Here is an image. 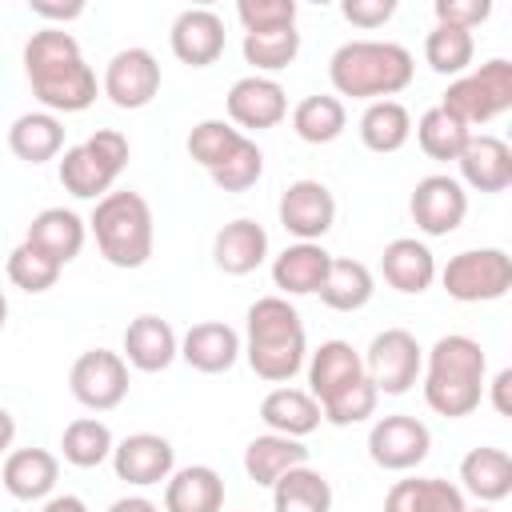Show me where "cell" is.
<instances>
[{
	"label": "cell",
	"instance_id": "ba28073f",
	"mask_svg": "<svg viewBox=\"0 0 512 512\" xmlns=\"http://www.w3.org/2000/svg\"><path fill=\"white\" fill-rule=\"evenodd\" d=\"M440 284L460 304H488L512 288V256L504 248H464L440 268Z\"/></svg>",
	"mask_w": 512,
	"mask_h": 512
},
{
	"label": "cell",
	"instance_id": "cb8c5ba5",
	"mask_svg": "<svg viewBox=\"0 0 512 512\" xmlns=\"http://www.w3.org/2000/svg\"><path fill=\"white\" fill-rule=\"evenodd\" d=\"M84 236H88V228H84V220L72 208H44V212L32 216V224L24 232V244L36 248V252H44L52 264L64 268L68 260L80 256Z\"/></svg>",
	"mask_w": 512,
	"mask_h": 512
},
{
	"label": "cell",
	"instance_id": "f907efd6",
	"mask_svg": "<svg viewBox=\"0 0 512 512\" xmlns=\"http://www.w3.org/2000/svg\"><path fill=\"white\" fill-rule=\"evenodd\" d=\"M108 512H164L160 504H152L148 496H120L108 504Z\"/></svg>",
	"mask_w": 512,
	"mask_h": 512
},
{
	"label": "cell",
	"instance_id": "ffe728a7",
	"mask_svg": "<svg viewBox=\"0 0 512 512\" xmlns=\"http://www.w3.org/2000/svg\"><path fill=\"white\" fill-rule=\"evenodd\" d=\"M364 376V360L348 340H324L312 356H308V396L316 404L340 396L344 388H352Z\"/></svg>",
	"mask_w": 512,
	"mask_h": 512
},
{
	"label": "cell",
	"instance_id": "74e56055",
	"mask_svg": "<svg viewBox=\"0 0 512 512\" xmlns=\"http://www.w3.org/2000/svg\"><path fill=\"white\" fill-rule=\"evenodd\" d=\"M476 56V40L472 32L464 28H448V24H436L428 36H424V60L432 72L440 76H464L468 64Z\"/></svg>",
	"mask_w": 512,
	"mask_h": 512
},
{
	"label": "cell",
	"instance_id": "11a10c76",
	"mask_svg": "<svg viewBox=\"0 0 512 512\" xmlns=\"http://www.w3.org/2000/svg\"><path fill=\"white\" fill-rule=\"evenodd\" d=\"M464 512H492V508H480V504H476V508H464Z\"/></svg>",
	"mask_w": 512,
	"mask_h": 512
},
{
	"label": "cell",
	"instance_id": "7402d4cb",
	"mask_svg": "<svg viewBox=\"0 0 512 512\" xmlns=\"http://www.w3.org/2000/svg\"><path fill=\"white\" fill-rule=\"evenodd\" d=\"M380 272H384V280H388L396 292L420 296V292H428L432 280H436V256H432V248H428L424 240H416V236H396V240L384 244Z\"/></svg>",
	"mask_w": 512,
	"mask_h": 512
},
{
	"label": "cell",
	"instance_id": "7a4b0ae2",
	"mask_svg": "<svg viewBox=\"0 0 512 512\" xmlns=\"http://www.w3.org/2000/svg\"><path fill=\"white\" fill-rule=\"evenodd\" d=\"M244 360L268 384H284L304 368L308 336H304V320L288 296L252 300V308L244 316Z\"/></svg>",
	"mask_w": 512,
	"mask_h": 512
},
{
	"label": "cell",
	"instance_id": "bcb514c9",
	"mask_svg": "<svg viewBox=\"0 0 512 512\" xmlns=\"http://www.w3.org/2000/svg\"><path fill=\"white\" fill-rule=\"evenodd\" d=\"M432 12H436V24L472 32L492 16V0H436Z\"/></svg>",
	"mask_w": 512,
	"mask_h": 512
},
{
	"label": "cell",
	"instance_id": "484cf974",
	"mask_svg": "<svg viewBox=\"0 0 512 512\" xmlns=\"http://www.w3.org/2000/svg\"><path fill=\"white\" fill-rule=\"evenodd\" d=\"M224 508V480L208 464L176 468L164 480V512H220Z\"/></svg>",
	"mask_w": 512,
	"mask_h": 512
},
{
	"label": "cell",
	"instance_id": "4fadbf2b",
	"mask_svg": "<svg viewBox=\"0 0 512 512\" xmlns=\"http://www.w3.org/2000/svg\"><path fill=\"white\" fill-rule=\"evenodd\" d=\"M408 212H412V220H416V228L424 236H448L468 216V192H464V184L456 176L432 172V176L416 180Z\"/></svg>",
	"mask_w": 512,
	"mask_h": 512
},
{
	"label": "cell",
	"instance_id": "db71d44e",
	"mask_svg": "<svg viewBox=\"0 0 512 512\" xmlns=\"http://www.w3.org/2000/svg\"><path fill=\"white\" fill-rule=\"evenodd\" d=\"M4 324H8V296L0 292V328H4Z\"/></svg>",
	"mask_w": 512,
	"mask_h": 512
},
{
	"label": "cell",
	"instance_id": "8d00e7d4",
	"mask_svg": "<svg viewBox=\"0 0 512 512\" xmlns=\"http://www.w3.org/2000/svg\"><path fill=\"white\" fill-rule=\"evenodd\" d=\"M112 448H116L112 428H108L104 420H96V416L72 420V424L64 428V436H60V452H64V460L76 464V468H96V464H104V460L112 456Z\"/></svg>",
	"mask_w": 512,
	"mask_h": 512
},
{
	"label": "cell",
	"instance_id": "836d02e7",
	"mask_svg": "<svg viewBox=\"0 0 512 512\" xmlns=\"http://www.w3.org/2000/svg\"><path fill=\"white\" fill-rule=\"evenodd\" d=\"M272 508L276 512H332V484L324 480V472L308 464L288 468L272 484Z\"/></svg>",
	"mask_w": 512,
	"mask_h": 512
},
{
	"label": "cell",
	"instance_id": "5b68a950",
	"mask_svg": "<svg viewBox=\"0 0 512 512\" xmlns=\"http://www.w3.org/2000/svg\"><path fill=\"white\" fill-rule=\"evenodd\" d=\"M100 256L112 268H144L152 256V208L140 192L124 188V192H108L96 200L92 220H88Z\"/></svg>",
	"mask_w": 512,
	"mask_h": 512
},
{
	"label": "cell",
	"instance_id": "8992f818",
	"mask_svg": "<svg viewBox=\"0 0 512 512\" xmlns=\"http://www.w3.org/2000/svg\"><path fill=\"white\" fill-rule=\"evenodd\" d=\"M128 164V136L116 128H96L84 144L64 148L60 156V184L76 200H100L112 192L116 176Z\"/></svg>",
	"mask_w": 512,
	"mask_h": 512
},
{
	"label": "cell",
	"instance_id": "c3c4849f",
	"mask_svg": "<svg viewBox=\"0 0 512 512\" xmlns=\"http://www.w3.org/2000/svg\"><path fill=\"white\" fill-rule=\"evenodd\" d=\"M28 8H32V16L60 20V24H68V20L84 16V4H80V0H72V4H44V0H28Z\"/></svg>",
	"mask_w": 512,
	"mask_h": 512
},
{
	"label": "cell",
	"instance_id": "8fae6325",
	"mask_svg": "<svg viewBox=\"0 0 512 512\" xmlns=\"http://www.w3.org/2000/svg\"><path fill=\"white\" fill-rule=\"evenodd\" d=\"M100 92L124 112L148 108L160 92V60L148 48H120L104 68Z\"/></svg>",
	"mask_w": 512,
	"mask_h": 512
},
{
	"label": "cell",
	"instance_id": "816d5d0a",
	"mask_svg": "<svg viewBox=\"0 0 512 512\" xmlns=\"http://www.w3.org/2000/svg\"><path fill=\"white\" fill-rule=\"evenodd\" d=\"M40 512H88V504H84L80 496H72V492H64V496H48Z\"/></svg>",
	"mask_w": 512,
	"mask_h": 512
},
{
	"label": "cell",
	"instance_id": "6da1fadb",
	"mask_svg": "<svg viewBox=\"0 0 512 512\" xmlns=\"http://www.w3.org/2000/svg\"><path fill=\"white\" fill-rule=\"evenodd\" d=\"M24 76L44 112H84L96 104V72L84 64L80 44L64 28H40L24 44Z\"/></svg>",
	"mask_w": 512,
	"mask_h": 512
},
{
	"label": "cell",
	"instance_id": "f1b7e54d",
	"mask_svg": "<svg viewBox=\"0 0 512 512\" xmlns=\"http://www.w3.org/2000/svg\"><path fill=\"white\" fill-rule=\"evenodd\" d=\"M300 464H308V448L292 436H280V432L252 436L244 448V472L260 488H272L288 468H300Z\"/></svg>",
	"mask_w": 512,
	"mask_h": 512
},
{
	"label": "cell",
	"instance_id": "603a6c76",
	"mask_svg": "<svg viewBox=\"0 0 512 512\" xmlns=\"http://www.w3.org/2000/svg\"><path fill=\"white\" fill-rule=\"evenodd\" d=\"M180 356V336L172 332L168 320L144 312L124 328V364L136 372H164Z\"/></svg>",
	"mask_w": 512,
	"mask_h": 512
},
{
	"label": "cell",
	"instance_id": "277c9868",
	"mask_svg": "<svg viewBox=\"0 0 512 512\" xmlns=\"http://www.w3.org/2000/svg\"><path fill=\"white\" fill-rule=\"evenodd\" d=\"M412 52L396 40H348L328 60V80L336 96L352 100H392L412 84Z\"/></svg>",
	"mask_w": 512,
	"mask_h": 512
},
{
	"label": "cell",
	"instance_id": "681fc988",
	"mask_svg": "<svg viewBox=\"0 0 512 512\" xmlns=\"http://www.w3.org/2000/svg\"><path fill=\"white\" fill-rule=\"evenodd\" d=\"M492 408L500 412V416H512V404H508V388H512V368H500L496 376H492Z\"/></svg>",
	"mask_w": 512,
	"mask_h": 512
},
{
	"label": "cell",
	"instance_id": "7bdbcfd3",
	"mask_svg": "<svg viewBox=\"0 0 512 512\" xmlns=\"http://www.w3.org/2000/svg\"><path fill=\"white\" fill-rule=\"evenodd\" d=\"M208 176H212V184L224 188V192H248V188L264 176V152L256 148V140H244V144H240L220 168H212Z\"/></svg>",
	"mask_w": 512,
	"mask_h": 512
},
{
	"label": "cell",
	"instance_id": "5bb4252c",
	"mask_svg": "<svg viewBox=\"0 0 512 512\" xmlns=\"http://www.w3.org/2000/svg\"><path fill=\"white\" fill-rule=\"evenodd\" d=\"M280 224L284 232H292L296 240H308V244H320V236L336 224V196L328 192V184L320 180H292L284 192H280Z\"/></svg>",
	"mask_w": 512,
	"mask_h": 512
},
{
	"label": "cell",
	"instance_id": "f35d334b",
	"mask_svg": "<svg viewBox=\"0 0 512 512\" xmlns=\"http://www.w3.org/2000/svg\"><path fill=\"white\" fill-rule=\"evenodd\" d=\"M468 136H472V132H468L452 112H444L440 104L428 108V112L416 120V140H420V148H424L428 160H456V156L464 152Z\"/></svg>",
	"mask_w": 512,
	"mask_h": 512
},
{
	"label": "cell",
	"instance_id": "e575fe53",
	"mask_svg": "<svg viewBox=\"0 0 512 512\" xmlns=\"http://www.w3.org/2000/svg\"><path fill=\"white\" fill-rule=\"evenodd\" d=\"M412 136V116L400 100H372L360 116V144L368 152H400Z\"/></svg>",
	"mask_w": 512,
	"mask_h": 512
},
{
	"label": "cell",
	"instance_id": "9c48e42d",
	"mask_svg": "<svg viewBox=\"0 0 512 512\" xmlns=\"http://www.w3.org/2000/svg\"><path fill=\"white\" fill-rule=\"evenodd\" d=\"M364 360V376L376 392L384 396H404L420 372H424V348L416 344V336L408 328H384L372 336Z\"/></svg>",
	"mask_w": 512,
	"mask_h": 512
},
{
	"label": "cell",
	"instance_id": "4316f807",
	"mask_svg": "<svg viewBox=\"0 0 512 512\" xmlns=\"http://www.w3.org/2000/svg\"><path fill=\"white\" fill-rule=\"evenodd\" d=\"M328 264H332V256L324 252V244L296 240L272 260V284L280 288V296H308L320 288Z\"/></svg>",
	"mask_w": 512,
	"mask_h": 512
},
{
	"label": "cell",
	"instance_id": "7c38bea8",
	"mask_svg": "<svg viewBox=\"0 0 512 512\" xmlns=\"http://www.w3.org/2000/svg\"><path fill=\"white\" fill-rule=\"evenodd\" d=\"M428 448H432L428 424L416 420V416H404V412L380 416L372 424V432H368V456L384 472H408V468H416L428 456Z\"/></svg>",
	"mask_w": 512,
	"mask_h": 512
},
{
	"label": "cell",
	"instance_id": "f5cc1de1",
	"mask_svg": "<svg viewBox=\"0 0 512 512\" xmlns=\"http://www.w3.org/2000/svg\"><path fill=\"white\" fill-rule=\"evenodd\" d=\"M12 440H16V420H12L8 408H0V452H8Z\"/></svg>",
	"mask_w": 512,
	"mask_h": 512
},
{
	"label": "cell",
	"instance_id": "2e32d148",
	"mask_svg": "<svg viewBox=\"0 0 512 512\" xmlns=\"http://www.w3.org/2000/svg\"><path fill=\"white\" fill-rule=\"evenodd\" d=\"M228 120L232 128H252V132H264V128H276L284 116H288V96L284 88L272 80V76H240L232 88H228Z\"/></svg>",
	"mask_w": 512,
	"mask_h": 512
},
{
	"label": "cell",
	"instance_id": "60d3db41",
	"mask_svg": "<svg viewBox=\"0 0 512 512\" xmlns=\"http://www.w3.org/2000/svg\"><path fill=\"white\" fill-rule=\"evenodd\" d=\"M244 140H248V136H244L240 128H232L228 120H200V124H192V132H188V156H192L204 172H212V168H220Z\"/></svg>",
	"mask_w": 512,
	"mask_h": 512
},
{
	"label": "cell",
	"instance_id": "83f0119b",
	"mask_svg": "<svg viewBox=\"0 0 512 512\" xmlns=\"http://www.w3.org/2000/svg\"><path fill=\"white\" fill-rule=\"evenodd\" d=\"M460 492L476 496L480 504H496L512 492V456L504 448H472L460 460Z\"/></svg>",
	"mask_w": 512,
	"mask_h": 512
},
{
	"label": "cell",
	"instance_id": "3957f363",
	"mask_svg": "<svg viewBox=\"0 0 512 512\" xmlns=\"http://www.w3.org/2000/svg\"><path fill=\"white\" fill-rule=\"evenodd\" d=\"M484 376H488V356L480 340L464 332H448L424 356V404L436 416L460 420L480 408Z\"/></svg>",
	"mask_w": 512,
	"mask_h": 512
},
{
	"label": "cell",
	"instance_id": "d590c367",
	"mask_svg": "<svg viewBox=\"0 0 512 512\" xmlns=\"http://www.w3.org/2000/svg\"><path fill=\"white\" fill-rule=\"evenodd\" d=\"M344 128H348V112H344V100L340 96L316 92V96H304L292 108V132L304 144H332Z\"/></svg>",
	"mask_w": 512,
	"mask_h": 512
},
{
	"label": "cell",
	"instance_id": "ac0fdd59",
	"mask_svg": "<svg viewBox=\"0 0 512 512\" xmlns=\"http://www.w3.org/2000/svg\"><path fill=\"white\" fill-rule=\"evenodd\" d=\"M244 352V340L232 324L224 320H200L192 324L184 336H180V360L204 376H216V372H228Z\"/></svg>",
	"mask_w": 512,
	"mask_h": 512
},
{
	"label": "cell",
	"instance_id": "b9f144b4",
	"mask_svg": "<svg viewBox=\"0 0 512 512\" xmlns=\"http://www.w3.org/2000/svg\"><path fill=\"white\" fill-rule=\"evenodd\" d=\"M8 280L24 292H48L56 280H60V264H52L44 252L28 248L24 240L8 252Z\"/></svg>",
	"mask_w": 512,
	"mask_h": 512
},
{
	"label": "cell",
	"instance_id": "f546056e",
	"mask_svg": "<svg viewBox=\"0 0 512 512\" xmlns=\"http://www.w3.org/2000/svg\"><path fill=\"white\" fill-rule=\"evenodd\" d=\"M464 492L440 476L396 480L384 496V512H464Z\"/></svg>",
	"mask_w": 512,
	"mask_h": 512
},
{
	"label": "cell",
	"instance_id": "7dc6e473",
	"mask_svg": "<svg viewBox=\"0 0 512 512\" xmlns=\"http://www.w3.org/2000/svg\"><path fill=\"white\" fill-rule=\"evenodd\" d=\"M396 12V0H340V16L356 28H380Z\"/></svg>",
	"mask_w": 512,
	"mask_h": 512
},
{
	"label": "cell",
	"instance_id": "d4e9b609",
	"mask_svg": "<svg viewBox=\"0 0 512 512\" xmlns=\"http://www.w3.org/2000/svg\"><path fill=\"white\" fill-rule=\"evenodd\" d=\"M60 480V460L48 448H16L0 468V484L16 500H48Z\"/></svg>",
	"mask_w": 512,
	"mask_h": 512
},
{
	"label": "cell",
	"instance_id": "1f68e13d",
	"mask_svg": "<svg viewBox=\"0 0 512 512\" xmlns=\"http://www.w3.org/2000/svg\"><path fill=\"white\" fill-rule=\"evenodd\" d=\"M260 420L268 424V432H280V436H308L320 428V404L304 392V388H272L264 400H260Z\"/></svg>",
	"mask_w": 512,
	"mask_h": 512
},
{
	"label": "cell",
	"instance_id": "30bf717a",
	"mask_svg": "<svg viewBox=\"0 0 512 512\" xmlns=\"http://www.w3.org/2000/svg\"><path fill=\"white\" fill-rule=\"evenodd\" d=\"M68 388L88 412H112L128 396V364L120 352L88 348L76 356L68 372Z\"/></svg>",
	"mask_w": 512,
	"mask_h": 512
},
{
	"label": "cell",
	"instance_id": "ab89813d",
	"mask_svg": "<svg viewBox=\"0 0 512 512\" xmlns=\"http://www.w3.org/2000/svg\"><path fill=\"white\" fill-rule=\"evenodd\" d=\"M244 60L260 72H280L296 60L300 52V32L296 28H268V32H244V44H240Z\"/></svg>",
	"mask_w": 512,
	"mask_h": 512
},
{
	"label": "cell",
	"instance_id": "52a82bcc",
	"mask_svg": "<svg viewBox=\"0 0 512 512\" xmlns=\"http://www.w3.org/2000/svg\"><path fill=\"white\" fill-rule=\"evenodd\" d=\"M440 108L452 112L468 132H472L476 124H488V120L504 116V112L512 108V60L492 56L488 64L468 68L464 76H456V80L444 88Z\"/></svg>",
	"mask_w": 512,
	"mask_h": 512
},
{
	"label": "cell",
	"instance_id": "f6af8a7d",
	"mask_svg": "<svg viewBox=\"0 0 512 512\" xmlns=\"http://www.w3.org/2000/svg\"><path fill=\"white\" fill-rule=\"evenodd\" d=\"M236 16L244 32H268V28H296V0H240Z\"/></svg>",
	"mask_w": 512,
	"mask_h": 512
},
{
	"label": "cell",
	"instance_id": "4dcf8cb0",
	"mask_svg": "<svg viewBox=\"0 0 512 512\" xmlns=\"http://www.w3.org/2000/svg\"><path fill=\"white\" fill-rule=\"evenodd\" d=\"M8 148L12 156H20L24 164H44V160H56L64 152V124L60 116L52 112H24L12 120L8 128Z\"/></svg>",
	"mask_w": 512,
	"mask_h": 512
},
{
	"label": "cell",
	"instance_id": "9a60e30c",
	"mask_svg": "<svg viewBox=\"0 0 512 512\" xmlns=\"http://www.w3.org/2000/svg\"><path fill=\"white\" fill-rule=\"evenodd\" d=\"M112 472L116 480L124 484H136V488H148V484H160L176 472V448L156 436V432H132L124 436L116 448H112Z\"/></svg>",
	"mask_w": 512,
	"mask_h": 512
},
{
	"label": "cell",
	"instance_id": "e0dca14e",
	"mask_svg": "<svg viewBox=\"0 0 512 512\" xmlns=\"http://www.w3.org/2000/svg\"><path fill=\"white\" fill-rule=\"evenodd\" d=\"M172 56L192 68H208L224 52V20L212 8H184L168 28Z\"/></svg>",
	"mask_w": 512,
	"mask_h": 512
},
{
	"label": "cell",
	"instance_id": "d6986e66",
	"mask_svg": "<svg viewBox=\"0 0 512 512\" xmlns=\"http://www.w3.org/2000/svg\"><path fill=\"white\" fill-rule=\"evenodd\" d=\"M456 164H460V180L476 192H504L512 184V148L500 136L472 132Z\"/></svg>",
	"mask_w": 512,
	"mask_h": 512
},
{
	"label": "cell",
	"instance_id": "d6a6232c",
	"mask_svg": "<svg viewBox=\"0 0 512 512\" xmlns=\"http://www.w3.org/2000/svg\"><path fill=\"white\" fill-rule=\"evenodd\" d=\"M372 292H376V284H372L368 264L344 260V256H332V264H328V272H324V280L316 288V296L332 312H360L372 300Z\"/></svg>",
	"mask_w": 512,
	"mask_h": 512
},
{
	"label": "cell",
	"instance_id": "ee69618b",
	"mask_svg": "<svg viewBox=\"0 0 512 512\" xmlns=\"http://www.w3.org/2000/svg\"><path fill=\"white\" fill-rule=\"evenodd\" d=\"M376 400H380V392L368 384V376H360L352 388H344L340 396L324 400V404H320V416H324L328 424H336V428H348V424L368 420V416L376 412Z\"/></svg>",
	"mask_w": 512,
	"mask_h": 512
},
{
	"label": "cell",
	"instance_id": "44dd1931",
	"mask_svg": "<svg viewBox=\"0 0 512 512\" xmlns=\"http://www.w3.org/2000/svg\"><path fill=\"white\" fill-rule=\"evenodd\" d=\"M212 260H216V268L228 272V276H248V272H256V268L268 260V232H264V224H256V220H248V216L228 220V224L216 232V240H212Z\"/></svg>",
	"mask_w": 512,
	"mask_h": 512
}]
</instances>
